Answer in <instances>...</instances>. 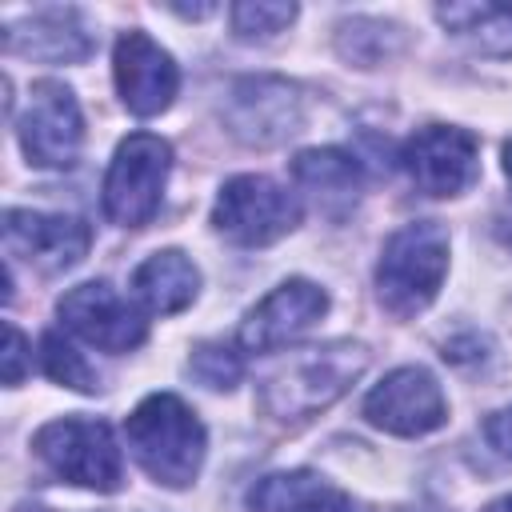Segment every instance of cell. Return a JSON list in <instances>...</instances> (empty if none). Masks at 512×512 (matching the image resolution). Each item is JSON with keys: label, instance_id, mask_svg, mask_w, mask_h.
I'll return each instance as SVG.
<instances>
[{"label": "cell", "instance_id": "d6986e66", "mask_svg": "<svg viewBox=\"0 0 512 512\" xmlns=\"http://www.w3.org/2000/svg\"><path fill=\"white\" fill-rule=\"evenodd\" d=\"M436 20L480 56H512V4H436Z\"/></svg>", "mask_w": 512, "mask_h": 512}, {"label": "cell", "instance_id": "3957f363", "mask_svg": "<svg viewBox=\"0 0 512 512\" xmlns=\"http://www.w3.org/2000/svg\"><path fill=\"white\" fill-rule=\"evenodd\" d=\"M448 276V232L436 220L400 224L376 260V300L408 320L424 312Z\"/></svg>", "mask_w": 512, "mask_h": 512}, {"label": "cell", "instance_id": "5bb4252c", "mask_svg": "<svg viewBox=\"0 0 512 512\" xmlns=\"http://www.w3.org/2000/svg\"><path fill=\"white\" fill-rule=\"evenodd\" d=\"M112 76H116V92L132 116H160L180 92L176 60L140 28L124 32L116 40Z\"/></svg>", "mask_w": 512, "mask_h": 512}, {"label": "cell", "instance_id": "f1b7e54d", "mask_svg": "<svg viewBox=\"0 0 512 512\" xmlns=\"http://www.w3.org/2000/svg\"><path fill=\"white\" fill-rule=\"evenodd\" d=\"M504 176H508V180H512V140H508V144H504Z\"/></svg>", "mask_w": 512, "mask_h": 512}, {"label": "cell", "instance_id": "d4e9b609", "mask_svg": "<svg viewBox=\"0 0 512 512\" xmlns=\"http://www.w3.org/2000/svg\"><path fill=\"white\" fill-rule=\"evenodd\" d=\"M484 440L492 444V452H500L504 460H512V404L508 408H496L484 420Z\"/></svg>", "mask_w": 512, "mask_h": 512}, {"label": "cell", "instance_id": "52a82bcc", "mask_svg": "<svg viewBox=\"0 0 512 512\" xmlns=\"http://www.w3.org/2000/svg\"><path fill=\"white\" fill-rule=\"evenodd\" d=\"M224 128L248 148H276L304 128V92L284 76H240L220 104Z\"/></svg>", "mask_w": 512, "mask_h": 512}, {"label": "cell", "instance_id": "2e32d148", "mask_svg": "<svg viewBox=\"0 0 512 512\" xmlns=\"http://www.w3.org/2000/svg\"><path fill=\"white\" fill-rule=\"evenodd\" d=\"M292 180L300 192H308L316 200V208L332 220H340L344 212H352V204L360 200L364 188V168L352 152L344 148H304L292 160Z\"/></svg>", "mask_w": 512, "mask_h": 512}, {"label": "cell", "instance_id": "83f0119b", "mask_svg": "<svg viewBox=\"0 0 512 512\" xmlns=\"http://www.w3.org/2000/svg\"><path fill=\"white\" fill-rule=\"evenodd\" d=\"M484 512H512V496H500V500H492Z\"/></svg>", "mask_w": 512, "mask_h": 512}, {"label": "cell", "instance_id": "277c9868", "mask_svg": "<svg viewBox=\"0 0 512 512\" xmlns=\"http://www.w3.org/2000/svg\"><path fill=\"white\" fill-rule=\"evenodd\" d=\"M172 172V148L168 140L152 132H132L116 144L104 184H100V204L104 216L120 228H144L160 212V196Z\"/></svg>", "mask_w": 512, "mask_h": 512}, {"label": "cell", "instance_id": "f546056e", "mask_svg": "<svg viewBox=\"0 0 512 512\" xmlns=\"http://www.w3.org/2000/svg\"><path fill=\"white\" fill-rule=\"evenodd\" d=\"M16 512H52V508H40V504H20Z\"/></svg>", "mask_w": 512, "mask_h": 512}, {"label": "cell", "instance_id": "30bf717a", "mask_svg": "<svg viewBox=\"0 0 512 512\" xmlns=\"http://www.w3.org/2000/svg\"><path fill=\"white\" fill-rule=\"evenodd\" d=\"M92 228L80 216L64 212H32L8 208L4 212V252L8 264H28L40 276H60L88 256Z\"/></svg>", "mask_w": 512, "mask_h": 512}, {"label": "cell", "instance_id": "4316f807", "mask_svg": "<svg viewBox=\"0 0 512 512\" xmlns=\"http://www.w3.org/2000/svg\"><path fill=\"white\" fill-rule=\"evenodd\" d=\"M496 240L512 252V216H504V220H496Z\"/></svg>", "mask_w": 512, "mask_h": 512}, {"label": "cell", "instance_id": "ffe728a7", "mask_svg": "<svg viewBox=\"0 0 512 512\" xmlns=\"http://www.w3.org/2000/svg\"><path fill=\"white\" fill-rule=\"evenodd\" d=\"M400 48H404V32L392 20L352 16L336 28V52L356 68H376V64L392 60Z\"/></svg>", "mask_w": 512, "mask_h": 512}, {"label": "cell", "instance_id": "ac0fdd59", "mask_svg": "<svg viewBox=\"0 0 512 512\" xmlns=\"http://www.w3.org/2000/svg\"><path fill=\"white\" fill-rule=\"evenodd\" d=\"M200 292V268L180 252L164 248L152 252L136 272H132V296L140 300L144 312L152 316H172L184 312Z\"/></svg>", "mask_w": 512, "mask_h": 512}, {"label": "cell", "instance_id": "5b68a950", "mask_svg": "<svg viewBox=\"0 0 512 512\" xmlns=\"http://www.w3.org/2000/svg\"><path fill=\"white\" fill-rule=\"evenodd\" d=\"M32 448L48 464V472H56L76 488L116 492L124 484V456L104 420H92V416L48 420L32 436Z\"/></svg>", "mask_w": 512, "mask_h": 512}, {"label": "cell", "instance_id": "4fadbf2b", "mask_svg": "<svg viewBox=\"0 0 512 512\" xmlns=\"http://www.w3.org/2000/svg\"><path fill=\"white\" fill-rule=\"evenodd\" d=\"M324 312H328V292L304 276H292L276 284L256 308H248V316L240 320L236 344L240 352H276L300 340Z\"/></svg>", "mask_w": 512, "mask_h": 512}, {"label": "cell", "instance_id": "7c38bea8", "mask_svg": "<svg viewBox=\"0 0 512 512\" xmlns=\"http://www.w3.org/2000/svg\"><path fill=\"white\" fill-rule=\"evenodd\" d=\"M364 420L392 436H428L448 420V400L428 368H392L368 396Z\"/></svg>", "mask_w": 512, "mask_h": 512}, {"label": "cell", "instance_id": "7a4b0ae2", "mask_svg": "<svg viewBox=\"0 0 512 512\" xmlns=\"http://www.w3.org/2000/svg\"><path fill=\"white\" fill-rule=\"evenodd\" d=\"M124 440L136 464L164 488H188L200 476L208 448V432L200 416L176 392L144 396L124 420Z\"/></svg>", "mask_w": 512, "mask_h": 512}, {"label": "cell", "instance_id": "7402d4cb", "mask_svg": "<svg viewBox=\"0 0 512 512\" xmlns=\"http://www.w3.org/2000/svg\"><path fill=\"white\" fill-rule=\"evenodd\" d=\"M188 372H192L204 388H212V392H232V388L240 384V376H244L240 344H236V348L224 344V340H204V344H196L192 356H188Z\"/></svg>", "mask_w": 512, "mask_h": 512}, {"label": "cell", "instance_id": "9a60e30c", "mask_svg": "<svg viewBox=\"0 0 512 512\" xmlns=\"http://www.w3.org/2000/svg\"><path fill=\"white\" fill-rule=\"evenodd\" d=\"M4 52L44 60V64H80L92 56L96 40L88 20L76 8H36L24 20H4L0 32Z\"/></svg>", "mask_w": 512, "mask_h": 512}, {"label": "cell", "instance_id": "8992f818", "mask_svg": "<svg viewBox=\"0 0 512 512\" xmlns=\"http://www.w3.org/2000/svg\"><path fill=\"white\" fill-rule=\"evenodd\" d=\"M304 216V204L296 192L268 176H232L224 180L216 204H212V228L240 244V248H268L280 236H288Z\"/></svg>", "mask_w": 512, "mask_h": 512}, {"label": "cell", "instance_id": "6da1fadb", "mask_svg": "<svg viewBox=\"0 0 512 512\" xmlns=\"http://www.w3.org/2000/svg\"><path fill=\"white\" fill-rule=\"evenodd\" d=\"M372 352L360 340H324L292 348L256 384L260 412L276 424H300L332 408L368 368Z\"/></svg>", "mask_w": 512, "mask_h": 512}, {"label": "cell", "instance_id": "8fae6325", "mask_svg": "<svg viewBox=\"0 0 512 512\" xmlns=\"http://www.w3.org/2000/svg\"><path fill=\"white\" fill-rule=\"evenodd\" d=\"M476 156V136L456 124H424L396 152L400 168L424 196H460L480 172Z\"/></svg>", "mask_w": 512, "mask_h": 512}, {"label": "cell", "instance_id": "603a6c76", "mask_svg": "<svg viewBox=\"0 0 512 512\" xmlns=\"http://www.w3.org/2000/svg\"><path fill=\"white\" fill-rule=\"evenodd\" d=\"M228 20H232V32L240 40H268L276 32H284L292 20H296V4H232L228 8Z\"/></svg>", "mask_w": 512, "mask_h": 512}, {"label": "cell", "instance_id": "ba28073f", "mask_svg": "<svg viewBox=\"0 0 512 512\" xmlns=\"http://www.w3.org/2000/svg\"><path fill=\"white\" fill-rule=\"evenodd\" d=\"M20 148L36 168H72L84 144V116L76 92L60 80H36L28 108L16 120Z\"/></svg>", "mask_w": 512, "mask_h": 512}, {"label": "cell", "instance_id": "cb8c5ba5", "mask_svg": "<svg viewBox=\"0 0 512 512\" xmlns=\"http://www.w3.org/2000/svg\"><path fill=\"white\" fill-rule=\"evenodd\" d=\"M24 372H28V340L16 324H8L4 328V384L16 388L24 380Z\"/></svg>", "mask_w": 512, "mask_h": 512}, {"label": "cell", "instance_id": "9c48e42d", "mask_svg": "<svg viewBox=\"0 0 512 512\" xmlns=\"http://www.w3.org/2000/svg\"><path fill=\"white\" fill-rule=\"evenodd\" d=\"M60 324L100 352H132L148 336L144 312L108 280H84L56 300Z\"/></svg>", "mask_w": 512, "mask_h": 512}, {"label": "cell", "instance_id": "e0dca14e", "mask_svg": "<svg viewBox=\"0 0 512 512\" xmlns=\"http://www.w3.org/2000/svg\"><path fill=\"white\" fill-rule=\"evenodd\" d=\"M248 508L252 512H368L360 500L328 484L324 476L308 468L292 472H268L248 488Z\"/></svg>", "mask_w": 512, "mask_h": 512}, {"label": "cell", "instance_id": "484cf974", "mask_svg": "<svg viewBox=\"0 0 512 512\" xmlns=\"http://www.w3.org/2000/svg\"><path fill=\"white\" fill-rule=\"evenodd\" d=\"M172 12H176V16H184V20H200V16L216 12V4H192V8H184V4H172Z\"/></svg>", "mask_w": 512, "mask_h": 512}, {"label": "cell", "instance_id": "44dd1931", "mask_svg": "<svg viewBox=\"0 0 512 512\" xmlns=\"http://www.w3.org/2000/svg\"><path fill=\"white\" fill-rule=\"evenodd\" d=\"M40 368L48 380L76 388V392H96L100 388V372L84 360V352H76V344L68 336H60L56 328L40 336Z\"/></svg>", "mask_w": 512, "mask_h": 512}]
</instances>
